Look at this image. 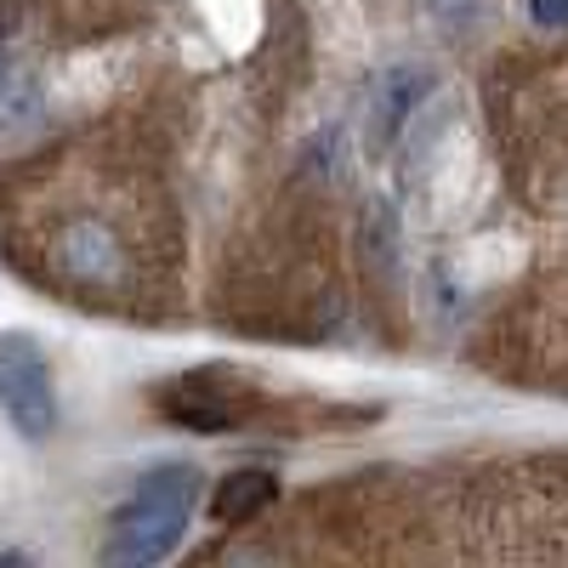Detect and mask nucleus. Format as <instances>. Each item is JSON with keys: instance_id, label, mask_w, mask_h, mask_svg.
<instances>
[{"instance_id": "nucleus-3", "label": "nucleus", "mask_w": 568, "mask_h": 568, "mask_svg": "<svg viewBox=\"0 0 568 568\" xmlns=\"http://www.w3.org/2000/svg\"><path fill=\"white\" fill-rule=\"evenodd\" d=\"M0 415L29 444L58 433V375L29 329H0Z\"/></svg>"}, {"instance_id": "nucleus-5", "label": "nucleus", "mask_w": 568, "mask_h": 568, "mask_svg": "<svg viewBox=\"0 0 568 568\" xmlns=\"http://www.w3.org/2000/svg\"><path fill=\"white\" fill-rule=\"evenodd\" d=\"M273 495H278L273 471H233V478H222L211 511H216V524H251L262 506H273Z\"/></svg>"}, {"instance_id": "nucleus-6", "label": "nucleus", "mask_w": 568, "mask_h": 568, "mask_svg": "<svg viewBox=\"0 0 568 568\" xmlns=\"http://www.w3.org/2000/svg\"><path fill=\"white\" fill-rule=\"evenodd\" d=\"M420 85H426V80H415L409 69L387 74V85H382V91H387V98H382V125H387V131H398V125L409 120V109L420 103Z\"/></svg>"}, {"instance_id": "nucleus-4", "label": "nucleus", "mask_w": 568, "mask_h": 568, "mask_svg": "<svg viewBox=\"0 0 568 568\" xmlns=\"http://www.w3.org/2000/svg\"><path fill=\"white\" fill-rule=\"evenodd\" d=\"M160 415L176 420V426H194V433H227L240 420V398L211 387V375H187V382H171L160 387Z\"/></svg>"}, {"instance_id": "nucleus-9", "label": "nucleus", "mask_w": 568, "mask_h": 568, "mask_svg": "<svg viewBox=\"0 0 568 568\" xmlns=\"http://www.w3.org/2000/svg\"><path fill=\"white\" fill-rule=\"evenodd\" d=\"M7 91H12V45L0 40V98H7Z\"/></svg>"}, {"instance_id": "nucleus-1", "label": "nucleus", "mask_w": 568, "mask_h": 568, "mask_svg": "<svg viewBox=\"0 0 568 568\" xmlns=\"http://www.w3.org/2000/svg\"><path fill=\"white\" fill-rule=\"evenodd\" d=\"M40 262L80 302H136L149 284V262H142V240L131 233L125 216L98 211V200H69L63 216L40 233Z\"/></svg>"}, {"instance_id": "nucleus-2", "label": "nucleus", "mask_w": 568, "mask_h": 568, "mask_svg": "<svg viewBox=\"0 0 568 568\" xmlns=\"http://www.w3.org/2000/svg\"><path fill=\"white\" fill-rule=\"evenodd\" d=\"M200 500V471L194 466H154L109 517V540H103V562L114 568H149L165 562L182 535L187 517Z\"/></svg>"}, {"instance_id": "nucleus-8", "label": "nucleus", "mask_w": 568, "mask_h": 568, "mask_svg": "<svg viewBox=\"0 0 568 568\" xmlns=\"http://www.w3.org/2000/svg\"><path fill=\"white\" fill-rule=\"evenodd\" d=\"M557 382H568V313H562V342H557V364H551Z\"/></svg>"}, {"instance_id": "nucleus-7", "label": "nucleus", "mask_w": 568, "mask_h": 568, "mask_svg": "<svg viewBox=\"0 0 568 568\" xmlns=\"http://www.w3.org/2000/svg\"><path fill=\"white\" fill-rule=\"evenodd\" d=\"M529 12L546 29H568V0H529Z\"/></svg>"}]
</instances>
